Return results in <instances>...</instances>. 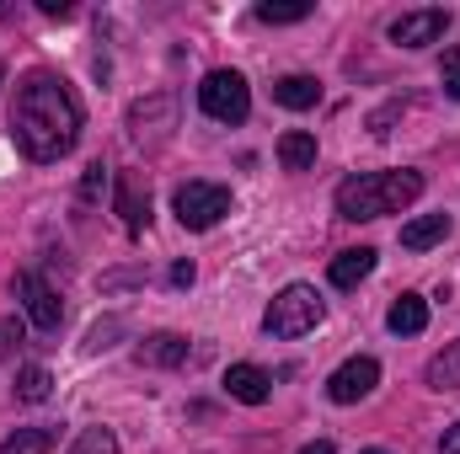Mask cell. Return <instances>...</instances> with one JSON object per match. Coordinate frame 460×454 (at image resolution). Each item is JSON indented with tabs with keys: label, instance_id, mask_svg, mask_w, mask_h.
I'll return each mask as SVG.
<instances>
[{
	"label": "cell",
	"instance_id": "obj_16",
	"mask_svg": "<svg viewBox=\"0 0 460 454\" xmlns=\"http://www.w3.org/2000/svg\"><path fill=\"white\" fill-rule=\"evenodd\" d=\"M445 235H450V214H423V220L402 225V246H407V251H429V246H439Z\"/></svg>",
	"mask_w": 460,
	"mask_h": 454
},
{
	"label": "cell",
	"instance_id": "obj_29",
	"mask_svg": "<svg viewBox=\"0 0 460 454\" xmlns=\"http://www.w3.org/2000/svg\"><path fill=\"white\" fill-rule=\"evenodd\" d=\"M300 454H338V450H332V439H316V444H305Z\"/></svg>",
	"mask_w": 460,
	"mask_h": 454
},
{
	"label": "cell",
	"instance_id": "obj_25",
	"mask_svg": "<svg viewBox=\"0 0 460 454\" xmlns=\"http://www.w3.org/2000/svg\"><path fill=\"white\" fill-rule=\"evenodd\" d=\"M11 342H22V327L16 321H0V358L11 353Z\"/></svg>",
	"mask_w": 460,
	"mask_h": 454
},
{
	"label": "cell",
	"instance_id": "obj_14",
	"mask_svg": "<svg viewBox=\"0 0 460 454\" xmlns=\"http://www.w3.org/2000/svg\"><path fill=\"white\" fill-rule=\"evenodd\" d=\"M273 102L289 108V113H305V108L322 102V81H316V75H284V81L273 86Z\"/></svg>",
	"mask_w": 460,
	"mask_h": 454
},
{
	"label": "cell",
	"instance_id": "obj_19",
	"mask_svg": "<svg viewBox=\"0 0 460 454\" xmlns=\"http://www.w3.org/2000/svg\"><path fill=\"white\" fill-rule=\"evenodd\" d=\"M49 390H54V380H49V369H38V363H27L22 374H16V401H49Z\"/></svg>",
	"mask_w": 460,
	"mask_h": 454
},
{
	"label": "cell",
	"instance_id": "obj_23",
	"mask_svg": "<svg viewBox=\"0 0 460 454\" xmlns=\"http://www.w3.org/2000/svg\"><path fill=\"white\" fill-rule=\"evenodd\" d=\"M439 81H445V92L460 102V48H445V65H439Z\"/></svg>",
	"mask_w": 460,
	"mask_h": 454
},
{
	"label": "cell",
	"instance_id": "obj_4",
	"mask_svg": "<svg viewBox=\"0 0 460 454\" xmlns=\"http://www.w3.org/2000/svg\"><path fill=\"white\" fill-rule=\"evenodd\" d=\"M199 108L215 118V123H246V113H252L246 75L241 70H209L204 86H199Z\"/></svg>",
	"mask_w": 460,
	"mask_h": 454
},
{
	"label": "cell",
	"instance_id": "obj_18",
	"mask_svg": "<svg viewBox=\"0 0 460 454\" xmlns=\"http://www.w3.org/2000/svg\"><path fill=\"white\" fill-rule=\"evenodd\" d=\"M54 444H59L54 428H22V433H11V439L0 444V454H49Z\"/></svg>",
	"mask_w": 460,
	"mask_h": 454
},
{
	"label": "cell",
	"instance_id": "obj_27",
	"mask_svg": "<svg viewBox=\"0 0 460 454\" xmlns=\"http://www.w3.org/2000/svg\"><path fill=\"white\" fill-rule=\"evenodd\" d=\"M439 454H460V423L445 433V439H439Z\"/></svg>",
	"mask_w": 460,
	"mask_h": 454
},
{
	"label": "cell",
	"instance_id": "obj_30",
	"mask_svg": "<svg viewBox=\"0 0 460 454\" xmlns=\"http://www.w3.org/2000/svg\"><path fill=\"white\" fill-rule=\"evenodd\" d=\"M358 454H385V450H358Z\"/></svg>",
	"mask_w": 460,
	"mask_h": 454
},
{
	"label": "cell",
	"instance_id": "obj_13",
	"mask_svg": "<svg viewBox=\"0 0 460 454\" xmlns=\"http://www.w3.org/2000/svg\"><path fill=\"white\" fill-rule=\"evenodd\" d=\"M134 358H139V363H155V369H177V363L188 358V337L155 332V337H145L139 347H134Z\"/></svg>",
	"mask_w": 460,
	"mask_h": 454
},
{
	"label": "cell",
	"instance_id": "obj_26",
	"mask_svg": "<svg viewBox=\"0 0 460 454\" xmlns=\"http://www.w3.org/2000/svg\"><path fill=\"white\" fill-rule=\"evenodd\" d=\"M172 284L188 289V284H193V262H177V267H172Z\"/></svg>",
	"mask_w": 460,
	"mask_h": 454
},
{
	"label": "cell",
	"instance_id": "obj_20",
	"mask_svg": "<svg viewBox=\"0 0 460 454\" xmlns=\"http://www.w3.org/2000/svg\"><path fill=\"white\" fill-rule=\"evenodd\" d=\"M305 16H311V0H295V5L262 0V5H257V22H268V27H289V22H305Z\"/></svg>",
	"mask_w": 460,
	"mask_h": 454
},
{
	"label": "cell",
	"instance_id": "obj_28",
	"mask_svg": "<svg viewBox=\"0 0 460 454\" xmlns=\"http://www.w3.org/2000/svg\"><path fill=\"white\" fill-rule=\"evenodd\" d=\"M38 11H43V16H70V5H65V0H38Z\"/></svg>",
	"mask_w": 460,
	"mask_h": 454
},
{
	"label": "cell",
	"instance_id": "obj_11",
	"mask_svg": "<svg viewBox=\"0 0 460 454\" xmlns=\"http://www.w3.org/2000/svg\"><path fill=\"white\" fill-rule=\"evenodd\" d=\"M385 327H391L396 337H418V332L429 327V300H423V294H402V300H391Z\"/></svg>",
	"mask_w": 460,
	"mask_h": 454
},
{
	"label": "cell",
	"instance_id": "obj_6",
	"mask_svg": "<svg viewBox=\"0 0 460 454\" xmlns=\"http://www.w3.org/2000/svg\"><path fill=\"white\" fill-rule=\"evenodd\" d=\"M445 32H450V11H439V5L407 11V16L391 22V43H402V48H429V43H439Z\"/></svg>",
	"mask_w": 460,
	"mask_h": 454
},
{
	"label": "cell",
	"instance_id": "obj_2",
	"mask_svg": "<svg viewBox=\"0 0 460 454\" xmlns=\"http://www.w3.org/2000/svg\"><path fill=\"white\" fill-rule=\"evenodd\" d=\"M418 193H423V171H364L338 188V214L343 220H385V214H402L407 204H418Z\"/></svg>",
	"mask_w": 460,
	"mask_h": 454
},
{
	"label": "cell",
	"instance_id": "obj_3",
	"mask_svg": "<svg viewBox=\"0 0 460 454\" xmlns=\"http://www.w3.org/2000/svg\"><path fill=\"white\" fill-rule=\"evenodd\" d=\"M316 327H322V294H316L311 284L279 289L273 305H268V316H262V332H268V337H305V332H316Z\"/></svg>",
	"mask_w": 460,
	"mask_h": 454
},
{
	"label": "cell",
	"instance_id": "obj_22",
	"mask_svg": "<svg viewBox=\"0 0 460 454\" xmlns=\"http://www.w3.org/2000/svg\"><path fill=\"white\" fill-rule=\"evenodd\" d=\"M70 454H118V439L108 433V428H86L81 439H75V450Z\"/></svg>",
	"mask_w": 460,
	"mask_h": 454
},
{
	"label": "cell",
	"instance_id": "obj_8",
	"mask_svg": "<svg viewBox=\"0 0 460 454\" xmlns=\"http://www.w3.org/2000/svg\"><path fill=\"white\" fill-rule=\"evenodd\" d=\"M375 385H380V363L358 353V358H348L343 369H338V374L327 380V396H332L338 406H353V401H364V396H369Z\"/></svg>",
	"mask_w": 460,
	"mask_h": 454
},
{
	"label": "cell",
	"instance_id": "obj_24",
	"mask_svg": "<svg viewBox=\"0 0 460 454\" xmlns=\"http://www.w3.org/2000/svg\"><path fill=\"white\" fill-rule=\"evenodd\" d=\"M102 188H108V171H102V166H92V171H86V182H81V193H86V198H97Z\"/></svg>",
	"mask_w": 460,
	"mask_h": 454
},
{
	"label": "cell",
	"instance_id": "obj_9",
	"mask_svg": "<svg viewBox=\"0 0 460 454\" xmlns=\"http://www.w3.org/2000/svg\"><path fill=\"white\" fill-rule=\"evenodd\" d=\"M226 390L241 401V406H262L273 396V374H262L257 363H230L226 369Z\"/></svg>",
	"mask_w": 460,
	"mask_h": 454
},
{
	"label": "cell",
	"instance_id": "obj_17",
	"mask_svg": "<svg viewBox=\"0 0 460 454\" xmlns=\"http://www.w3.org/2000/svg\"><path fill=\"white\" fill-rule=\"evenodd\" d=\"M423 380H429L434 390H460V342H450V347H445L439 358H429Z\"/></svg>",
	"mask_w": 460,
	"mask_h": 454
},
{
	"label": "cell",
	"instance_id": "obj_1",
	"mask_svg": "<svg viewBox=\"0 0 460 454\" xmlns=\"http://www.w3.org/2000/svg\"><path fill=\"white\" fill-rule=\"evenodd\" d=\"M11 139L27 161H65L81 139V108L70 97V86L49 70H32L16 86L11 102Z\"/></svg>",
	"mask_w": 460,
	"mask_h": 454
},
{
	"label": "cell",
	"instance_id": "obj_7",
	"mask_svg": "<svg viewBox=\"0 0 460 454\" xmlns=\"http://www.w3.org/2000/svg\"><path fill=\"white\" fill-rule=\"evenodd\" d=\"M16 300H22V310L32 316V327H38V332H59V321H65L59 294H54L38 273H16Z\"/></svg>",
	"mask_w": 460,
	"mask_h": 454
},
{
	"label": "cell",
	"instance_id": "obj_21",
	"mask_svg": "<svg viewBox=\"0 0 460 454\" xmlns=\"http://www.w3.org/2000/svg\"><path fill=\"white\" fill-rule=\"evenodd\" d=\"M123 332H128V321H123V316H108V321H97V327L86 332V353H102V347H113Z\"/></svg>",
	"mask_w": 460,
	"mask_h": 454
},
{
	"label": "cell",
	"instance_id": "obj_31",
	"mask_svg": "<svg viewBox=\"0 0 460 454\" xmlns=\"http://www.w3.org/2000/svg\"><path fill=\"white\" fill-rule=\"evenodd\" d=\"M0 75H5V70H0Z\"/></svg>",
	"mask_w": 460,
	"mask_h": 454
},
{
	"label": "cell",
	"instance_id": "obj_15",
	"mask_svg": "<svg viewBox=\"0 0 460 454\" xmlns=\"http://www.w3.org/2000/svg\"><path fill=\"white\" fill-rule=\"evenodd\" d=\"M279 166H284V171H311V166H316V134L289 128V134L279 139Z\"/></svg>",
	"mask_w": 460,
	"mask_h": 454
},
{
	"label": "cell",
	"instance_id": "obj_12",
	"mask_svg": "<svg viewBox=\"0 0 460 454\" xmlns=\"http://www.w3.org/2000/svg\"><path fill=\"white\" fill-rule=\"evenodd\" d=\"M369 273H375V246H353L343 257H332V267H327V278H332L338 289H358Z\"/></svg>",
	"mask_w": 460,
	"mask_h": 454
},
{
	"label": "cell",
	"instance_id": "obj_5",
	"mask_svg": "<svg viewBox=\"0 0 460 454\" xmlns=\"http://www.w3.org/2000/svg\"><path fill=\"white\" fill-rule=\"evenodd\" d=\"M172 209H177V220L188 230H215L230 214V188H220V182H182Z\"/></svg>",
	"mask_w": 460,
	"mask_h": 454
},
{
	"label": "cell",
	"instance_id": "obj_10",
	"mask_svg": "<svg viewBox=\"0 0 460 454\" xmlns=\"http://www.w3.org/2000/svg\"><path fill=\"white\" fill-rule=\"evenodd\" d=\"M118 214H123V230L128 235H139V230L150 225V193H145V182L134 171L118 177Z\"/></svg>",
	"mask_w": 460,
	"mask_h": 454
}]
</instances>
